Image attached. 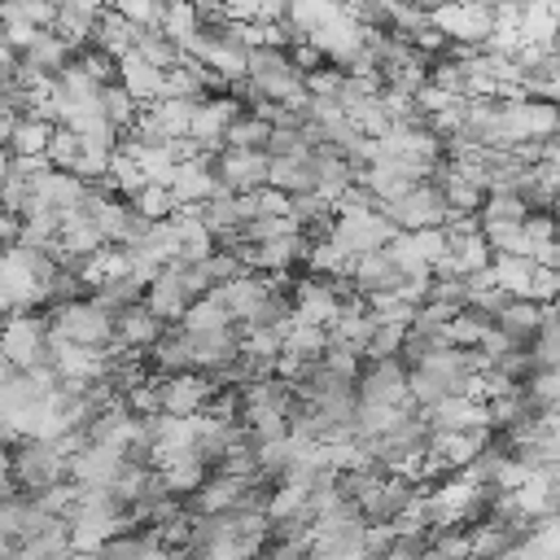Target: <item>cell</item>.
<instances>
[{"mask_svg":"<svg viewBox=\"0 0 560 560\" xmlns=\"http://www.w3.org/2000/svg\"><path fill=\"white\" fill-rule=\"evenodd\" d=\"M0 354H4L18 372L52 368V359H57V341H52L48 315H44V311L4 315V319H0Z\"/></svg>","mask_w":560,"mask_h":560,"instance_id":"cell-3","label":"cell"},{"mask_svg":"<svg viewBox=\"0 0 560 560\" xmlns=\"http://www.w3.org/2000/svg\"><path fill=\"white\" fill-rule=\"evenodd\" d=\"M324 346H328V332L324 328H315V324H298V319H289V328H284V354H293V359H319L324 354Z\"/></svg>","mask_w":560,"mask_h":560,"instance_id":"cell-32","label":"cell"},{"mask_svg":"<svg viewBox=\"0 0 560 560\" xmlns=\"http://www.w3.org/2000/svg\"><path fill=\"white\" fill-rule=\"evenodd\" d=\"M350 289L359 293V298H372V293H394L407 276L398 271V262L385 254V249H372V254H359V258H350Z\"/></svg>","mask_w":560,"mask_h":560,"instance_id":"cell-14","label":"cell"},{"mask_svg":"<svg viewBox=\"0 0 560 560\" xmlns=\"http://www.w3.org/2000/svg\"><path fill=\"white\" fill-rule=\"evenodd\" d=\"M267 140H271V122L245 109V114H241V118L228 127L223 149H267Z\"/></svg>","mask_w":560,"mask_h":560,"instance_id":"cell-30","label":"cell"},{"mask_svg":"<svg viewBox=\"0 0 560 560\" xmlns=\"http://www.w3.org/2000/svg\"><path fill=\"white\" fill-rule=\"evenodd\" d=\"M385 219H389V228L394 232H420V228H442L446 223V201H442V188L433 184V179H424V184H411L402 197H394V201H381L376 206Z\"/></svg>","mask_w":560,"mask_h":560,"instance_id":"cell-5","label":"cell"},{"mask_svg":"<svg viewBox=\"0 0 560 560\" xmlns=\"http://www.w3.org/2000/svg\"><path fill=\"white\" fill-rule=\"evenodd\" d=\"M4 477H9L13 490L26 494V499H39V494H48L52 486L70 481V477H66V451H61V442H48V438H18V442L9 446V468H4Z\"/></svg>","mask_w":560,"mask_h":560,"instance_id":"cell-1","label":"cell"},{"mask_svg":"<svg viewBox=\"0 0 560 560\" xmlns=\"http://www.w3.org/2000/svg\"><path fill=\"white\" fill-rule=\"evenodd\" d=\"M354 389H359V402H368V407H411L407 363L398 354L394 359H363Z\"/></svg>","mask_w":560,"mask_h":560,"instance_id":"cell-6","label":"cell"},{"mask_svg":"<svg viewBox=\"0 0 560 560\" xmlns=\"http://www.w3.org/2000/svg\"><path fill=\"white\" fill-rule=\"evenodd\" d=\"M477 219H481V223H525L529 210H525L521 192H486Z\"/></svg>","mask_w":560,"mask_h":560,"instance_id":"cell-33","label":"cell"},{"mask_svg":"<svg viewBox=\"0 0 560 560\" xmlns=\"http://www.w3.org/2000/svg\"><path fill=\"white\" fill-rule=\"evenodd\" d=\"M551 52H556V57H560V35H556V39H551Z\"/></svg>","mask_w":560,"mask_h":560,"instance_id":"cell-45","label":"cell"},{"mask_svg":"<svg viewBox=\"0 0 560 560\" xmlns=\"http://www.w3.org/2000/svg\"><path fill=\"white\" fill-rule=\"evenodd\" d=\"M547 13H551V22L560 26V0H547Z\"/></svg>","mask_w":560,"mask_h":560,"instance_id":"cell-44","label":"cell"},{"mask_svg":"<svg viewBox=\"0 0 560 560\" xmlns=\"http://www.w3.org/2000/svg\"><path fill=\"white\" fill-rule=\"evenodd\" d=\"M341 83H346V70H341V66H319V70L306 74V92H311L315 101H337Z\"/></svg>","mask_w":560,"mask_h":560,"instance_id":"cell-38","label":"cell"},{"mask_svg":"<svg viewBox=\"0 0 560 560\" xmlns=\"http://www.w3.org/2000/svg\"><path fill=\"white\" fill-rule=\"evenodd\" d=\"M171 219H175V232H179V258L175 262H206L214 254V236L201 223V214L188 210V206H179Z\"/></svg>","mask_w":560,"mask_h":560,"instance_id":"cell-20","label":"cell"},{"mask_svg":"<svg viewBox=\"0 0 560 560\" xmlns=\"http://www.w3.org/2000/svg\"><path fill=\"white\" fill-rule=\"evenodd\" d=\"M525 302H534V306H556V302H560V267H534L529 289H525Z\"/></svg>","mask_w":560,"mask_h":560,"instance_id":"cell-37","label":"cell"},{"mask_svg":"<svg viewBox=\"0 0 560 560\" xmlns=\"http://www.w3.org/2000/svg\"><path fill=\"white\" fill-rule=\"evenodd\" d=\"M394 236L389 219L381 210H363V214H337L332 219V232L328 241L346 254V258H359V254H372V249H385Z\"/></svg>","mask_w":560,"mask_h":560,"instance_id":"cell-10","label":"cell"},{"mask_svg":"<svg viewBox=\"0 0 560 560\" xmlns=\"http://www.w3.org/2000/svg\"><path fill=\"white\" fill-rule=\"evenodd\" d=\"M44 315H48V328L61 346H83V350H109L114 346V315L101 311L92 298L48 306Z\"/></svg>","mask_w":560,"mask_h":560,"instance_id":"cell-4","label":"cell"},{"mask_svg":"<svg viewBox=\"0 0 560 560\" xmlns=\"http://www.w3.org/2000/svg\"><path fill=\"white\" fill-rule=\"evenodd\" d=\"M267 188H280L284 197L315 192V158H311V153L271 158V166H267Z\"/></svg>","mask_w":560,"mask_h":560,"instance_id":"cell-17","label":"cell"},{"mask_svg":"<svg viewBox=\"0 0 560 560\" xmlns=\"http://www.w3.org/2000/svg\"><path fill=\"white\" fill-rule=\"evenodd\" d=\"M245 79L267 96L276 101L280 109H306L311 105V92H306V74L293 70V61L284 57V48H249L245 57Z\"/></svg>","mask_w":560,"mask_h":560,"instance_id":"cell-2","label":"cell"},{"mask_svg":"<svg viewBox=\"0 0 560 560\" xmlns=\"http://www.w3.org/2000/svg\"><path fill=\"white\" fill-rule=\"evenodd\" d=\"M131 39H136V26H131L127 18H118L114 9H101V13H96V26H92V44H96L101 52H109V57L118 61L122 52H131Z\"/></svg>","mask_w":560,"mask_h":560,"instance_id":"cell-23","label":"cell"},{"mask_svg":"<svg viewBox=\"0 0 560 560\" xmlns=\"http://www.w3.org/2000/svg\"><path fill=\"white\" fill-rule=\"evenodd\" d=\"M486 442H490V429H459V433H433V438H429V451H433L451 472H464V468L481 455Z\"/></svg>","mask_w":560,"mask_h":560,"instance_id":"cell-15","label":"cell"},{"mask_svg":"<svg viewBox=\"0 0 560 560\" xmlns=\"http://www.w3.org/2000/svg\"><path fill=\"white\" fill-rule=\"evenodd\" d=\"M158 477H162V486H166L175 499H188L192 490H201V486H206L210 468H206V459L188 446V451H175L166 464H158Z\"/></svg>","mask_w":560,"mask_h":560,"instance_id":"cell-16","label":"cell"},{"mask_svg":"<svg viewBox=\"0 0 560 560\" xmlns=\"http://www.w3.org/2000/svg\"><path fill=\"white\" fill-rule=\"evenodd\" d=\"M13 376H18V368H13V363H9L4 354H0V389H4V385H9Z\"/></svg>","mask_w":560,"mask_h":560,"instance_id":"cell-43","label":"cell"},{"mask_svg":"<svg viewBox=\"0 0 560 560\" xmlns=\"http://www.w3.org/2000/svg\"><path fill=\"white\" fill-rule=\"evenodd\" d=\"M494 328V319L490 315H481V311H472V306H464V311H455V319L442 328V337H446V346H455V350H477L481 346V337Z\"/></svg>","mask_w":560,"mask_h":560,"instance_id":"cell-27","label":"cell"},{"mask_svg":"<svg viewBox=\"0 0 560 560\" xmlns=\"http://www.w3.org/2000/svg\"><path fill=\"white\" fill-rule=\"evenodd\" d=\"M118 83L140 101V105H153L162 96V70L149 66L140 52H122L118 57Z\"/></svg>","mask_w":560,"mask_h":560,"instance_id":"cell-19","label":"cell"},{"mask_svg":"<svg viewBox=\"0 0 560 560\" xmlns=\"http://www.w3.org/2000/svg\"><path fill=\"white\" fill-rule=\"evenodd\" d=\"M122 455L109 451V446H79L70 459H66V477L74 486H88V490H109L122 472Z\"/></svg>","mask_w":560,"mask_h":560,"instance_id":"cell-11","label":"cell"},{"mask_svg":"<svg viewBox=\"0 0 560 560\" xmlns=\"http://www.w3.org/2000/svg\"><path fill=\"white\" fill-rule=\"evenodd\" d=\"M166 188H171L175 206H188V210L206 206V201L219 192V184H214V171H210V153L175 162V171H171V184H166Z\"/></svg>","mask_w":560,"mask_h":560,"instance_id":"cell-12","label":"cell"},{"mask_svg":"<svg viewBox=\"0 0 560 560\" xmlns=\"http://www.w3.org/2000/svg\"><path fill=\"white\" fill-rule=\"evenodd\" d=\"M556 214L547 210V214H529L525 219V236H529V245H538V241H556Z\"/></svg>","mask_w":560,"mask_h":560,"instance_id":"cell-41","label":"cell"},{"mask_svg":"<svg viewBox=\"0 0 560 560\" xmlns=\"http://www.w3.org/2000/svg\"><path fill=\"white\" fill-rule=\"evenodd\" d=\"M13 122H18V118H13L9 109H0V149H9V136H13Z\"/></svg>","mask_w":560,"mask_h":560,"instance_id":"cell-42","label":"cell"},{"mask_svg":"<svg viewBox=\"0 0 560 560\" xmlns=\"http://www.w3.org/2000/svg\"><path fill=\"white\" fill-rule=\"evenodd\" d=\"M131 206H136V214H140V219H149V223H158V219H171V214L179 210L166 184H144V188L131 197Z\"/></svg>","mask_w":560,"mask_h":560,"instance_id":"cell-35","label":"cell"},{"mask_svg":"<svg viewBox=\"0 0 560 560\" xmlns=\"http://www.w3.org/2000/svg\"><path fill=\"white\" fill-rule=\"evenodd\" d=\"M525 350L534 359V372L560 368V311L556 306H542V324H538V332H534V341Z\"/></svg>","mask_w":560,"mask_h":560,"instance_id":"cell-25","label":"cell"},{"mask_svg":"<svg viewBox=\"0 0 560 560\" xmlns=\"http://www.w3.org/2000/svg\"><path fill=\"white\" fill-rule=\"evenodd\" d=\"M258 214H289V197L280 188H258L254 192V219Z\"/></svg>","mask_w":560,"mask_h":560,"instance_id":"cell-40","label":"cell"},{"mask_svg":"<svg viewBox=\"0 0 560 560\" xmlns=\"http://www.w3.org/2000/svg\"><path fill=\"white\" fill-rule=\"evenodd\" d=\"M402 337H407L402 324H376L372 337L363 341V359H394L402 350Z\"/></svg>","mask_w":560,"mask_h":560,"instance_id":"cell-36","label":"cell"},{"mask_svg":"<svg viewBox=\"0 0 560 560\" xmlns=\"http://www.w3.org/2000/svg\"><path fill=\"white\" fill-rule=\"evenodd\" d=\"M236 319H232V311H228V302H223V289H210L206 298H197L188 311H184V319L175 324L179 332H219V328H232Z\"/></svg>","mask_w":560,"mask_h":560,"instance_id":"cell-21","label":"cell"},{"mask_svg":"<svg viewBox=\"0 0 560 560\" xmlns=\"http://www.w3.org/2000/svg\"><path fill=\"white\" fill-rule=\"evenodd\" d=\"M158 385V411L175 416V420H192L210 407L214 398V381L201 372H175V376H153Z\"/></svg>","mask_w":560,"mask_h":560,"instance_id":"cell-8","label":"cell"},{"mask_svg":"<svg viewBox=\"0 0 560 560\" xmlns=\"http://www.w3.org/2000/svg\"><path fill=\"white\" fill-rule=\"evenodd\" d=\"M481 241L490 245V254H516V258H529L525 223H481Z\"/></svg>","mask_w":560,"mask_h":560,"instance_id":"cell-31","label":"cell"},{"mask_svg":"<svg viewBox=\"0 0 560 560\" xmlns=\"http://www.w3.org/2000/svg\"><path fill=\"white\" fill-rule=\"evenodd\" d=\"M284 57H289V61H293V70H302V74H311V70L328 66V61H324V52H319V48H315L306 35L289 39V44H284Z\"/></svg>","mask_w":560,"mask_h":560,"instance_id":"cell-39","label":"cell"},{"mask_svg":"<svg viewBox=\"0 0 560 560\" xmlns=\"http://www.w3.org/2000/svg\"><path fill=\"white\" fill-rule=\"evenodd\" d=\"M162 332H166V324H162L144 302L114 315V346H118V350H131V354H140V359L162 341Z\"/></svg>","mask_w":560,"mask_h":560,"instance_id":"cell-13","label":"cell"},{"mask_svg":"<svg viewBox=\"0 0 560 560\" xmlns=\"http://www.w3.org/2000/svg\"><path fill=\"white\" fill-rule=\"evenodd\" d=\"M241 101L232 92H214V96H201L192 105V122H188V140H197L201 153H219L223 149V136L228 127L241 118Z\"/></svg>","mask_w":560,"mask_h":560,"instance_id":"cell-9","label":"cell"},{"mask_svg":"<svg viewBox=\"0 0 560 560\" xmlns=\"http://www.w3.org/2000/svg\"><path fill=\"white\" fill-rule=\"evenodd\" d=\"M538 324H542V306H534V302H525V298H508L503 311L494 315V328H499L512 346H521V350L534 341Z\"/></svg>","mask_w":560,"mask_h":560,"instance_id":"cell-18","label":"cell"},{"mask_svg":"<svg viewBox=\"0 0 560 560\" xmlns=\"http://www.w3.org/2000/svg\"><path fill=\"white\" fill-rule=\"evenodd\" d=\"M52 122L39 118V114H22L13 122V136H9V153L13 158H44L48 153V140H52Z\"/></svg>","mask_w":560,"mask_h":560,"instance_id":"cell-22","label":"cell"},{"mask_svg":"<svg viewBox=\"0 0 560 560\" xmlns=\"http://www.w3.org/2000/svg\"><path fill=\"white\" fill-rule=\"evenodd\" d=\"M267 166H271V158L262 149H219V153H210L214 184L232 197L267 188Z\"/></svg>","mask_w":560,"mask_h":560,"instance_id":"cell-7","label":"cell"},{"mask_svg":"<svg viewBox=\"0 0 560 560\" xmlns=\"http://www.w3.org/2000/svg\"><path fill=\"white\" fill-rule=\"evenodd\" d=\"M144 280L140 276H114V280H105L96 293H92V302L101 306V311H109V315H118V311H127V306H140L144 302Z\"/></svg>","mask_w":560,"mask_h":560,"instance_id":"cell-24","label":"cell"},{"mask_svg":"<svg viewBox=\"0 0 560 560\" xmlns=\"http://www.w3.org/2000/svg\"><path fill=\"white\" fill-rule=\"evenodd\" d=\"M529 276H534V262H529V258H516V254H494V258H490V280H494V289H503L508 298H525Z\"/></svg>","mask_w":560,"mask_h":560,"instance_id":"cell-28","label":"cell"},{"mask_svg":"<svg viewBox=\"0 0 560 560\" xmlns=\"http://www.w3.org/2000/svg\"><path fill=\"white\" fill-rule=\"evenodd\" d=\"M96 109H101L118 131H127V127L136 122V114H140V101H136V96L114 79V83H105V88L96 92Z\"/></svg>","mask_w":560,"mask_h":560,"instance_id":"cell-29","label":"cell"},{"mask_svg":"<svg viewBox=\"0 0 560 560\" xmlns=\"http://www.w3.org/2000/svg\"><path fill=\"white\" fill-rule=\"evenodd\" d=\"M79 153H83V136H79L74 127H57L52 140H48V153H44V158H48L52 171H70V175H74Z\"/></svg>","mask_w":560,"mask_h":560,"instance_id":"cell-34","label":"cell"},{"mask_svg":"<svg viewBox=\"0 0 560 560\" xmlns=\"http://www.w3.org/2000/svg\"><path fill=\"white\" fill-rule=\"evenodd\" d=\"M131 52H140L149 66H158V70H171L184 52H179V44L166 35V31H158V26H136V39H131Z\"/></svg>","mask_w":560,"mask_h":560,"instance_id":"cell-26","label":"cell"}]
</instances>
